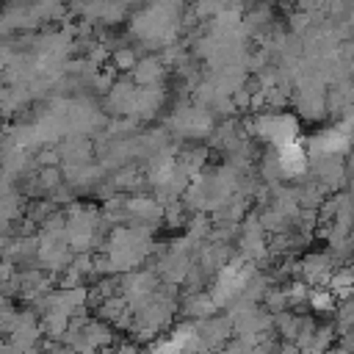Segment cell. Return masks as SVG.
I'll list each match as a JSON object with an SVG mask.
<instances>
[{"label":"cell","instance_id":"1","mask_svg":"<svg viewBox=\"0 0 354 354\" xmlns=\"http://www.w3.org/2000/svg\"><path fill=\"white\" fill-rule=\"evenodd\" d=\"M61 343L69 346L75 354H97L100 348L113 343V326H108L97 315L94 318L80 315V318H72V324H69V329H66Z\"/></svg>","mask_w":354,"mask_h":354},{"label":"cell","instance_id":"2","mask_svg":"<svg viewBox=\"0 0 354 354\" xmlns=\"http://www.w3.org/2000/svg\"><path fill=\"white\" fill-rule=\"evenodd\" d=\"M171 130L183 138H207L213 133V113L205 105H183L171 116Z\"/></svg>","mask_w":354,"mask_h":354},{"label":"cell","instance_id":"3","mask_svg":"<svg viewBox=\"0 0 354 354\" xmlns=\"http://www.w3.org/2000/svg\"><path fill=\"white\" fill-rule=\"evenodd\" d=\"M335 268L337 266L329 252H310L299 260V279L307 282L310 288H324Z\"/></svg>","mask_w":354,"mask_h":354},{"label":"cell","instance_id":"4","mask_svg":"<svg viewBox=\"0 0 354 354\" xmlns=\"http://www.w3.org/2000/svg\"><path fill=\"white\" fill-rule=\"evenodd\" d=\"M163 77H166V64H163L160 58H155V55L138 58V64H136L133 72H130V80H133V86H138V88H155V86L163 83Z\"/></svg>","mask_w":354,"mask_h":354},{"label":"cell","instance_id":"5","mask_svg":"<svg viewBox=\"0 0 354 354\" xmlns=\"http://www.w3.org/2000/svg\"><path fill=\"white\" fill-rule=\"evenodd\" d=\"M91 152H94V147H91L88 136H66L58 144V155H61V163L64 166L91 163Z\"/></svg>","mask_w":354,"mask_h":354},{"label":"cell","instance_id":"6","mask_svg":"<svg viewBox=\"0 0 354 354\" xmlns=\"http://www.w3.org/2000/svg\"><path fill=\"white\" fill-rule=\"evenodd\" d=\"M180 310H183V315H185L188 321H202V318L216 315L218 307L213 304L210 293H199V290H194V293H188V296L180 301Z\"/></svg>","mask_w":354,"mask_h":354},{"label":"cell","instance_id":"7","mask_svg":"<svg viewBox=\"0 0 354 354\" xmlns=\"http://www.w3.org/2000/svg\"><path fill=\"white\" fill-rule=\"evenodd\" d=\"M335 335H337L335 324H315L313 337H310V343H307L304 354H324V351H329V348H332V343H335Z\"/></svg>","mask_w":354,"mask_h":354},{"label":"cell","instance_id":"8","mask_svg":"<svg viewBox=\"0 0 354 354\" xmlns=\"http://www.w3.org/2000/svg\"><path fill=\"white\" fill-rule=\"evenodd\" d=\"M307 307H310V310H315V313H321V315H335L337 296H335L329 288H313Z\"/></svg>","mask_w":354,"mask_h":354},{"label":"cell","instance_id":"9","mask_svg":"<svg viewBox=\"0 0 354 354\" xmlns=\"http://www.w3.org/2000/svg\"><path fill=\"white\" fill-rule=\"evenodd\" d=\"M111 69L116 72H133V66L138 64V53L133 50V47H116V50H111Z\"/></svg>","mask_w":354,"mask_h":354},{"label":"cell","instance_id":"10","mask_svg":"<svg viewBox=\"0 0 354 354\" xmlns=\"http://www.w3.org/2000/svg\"><path fill=\"white\" fill-rule=\"evenodd\" d=\"M163 221L169 227H185L188 224V207L183 205V199H169L163 202Z\"/></svg>","mask_w":354,"mask_h":354},{"label":"cell","instance_id":"11","mask_svg":"<svg viewBox=\"0 0 354 354\" xmlns=\"http://www.w3.org/2000/svg\"><path fill=\"white\" fill-rule=\"evenodd\" d=\"M36 163H39V166H61V155H58V149L47 147V149H41V152H39Z\"/></svg>","mask_w":354,"mask_h":354},{"label":"cell","instance_id":"12","mask_svg":"<svg viewBox=\"0 0 354 354\" xmlns=\"http://www.w3.org/2000/svg\"><path fill=\"white\" fill-rule=\"evenodd\" d=\"M337 354H354V326L340 332V346H337Z\"/></svg>","mask_w":354,"mask_h":354}]
</instances>
